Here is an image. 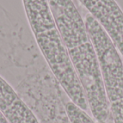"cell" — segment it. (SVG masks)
Listing matches in <instances>:
<instances>
[{"label":"cell","instance_id":"obj_1","mask_svg":"<svg viewBox=\"0 0 123 123\" xmlns=\"http://www.w3.org/2000/svg\"><path fill=\"white\" fill-rule=\"evenodd\" d=\"M73 67L82 86L92 118L114 123L99 59L84 19L72 0H48Z\"/></svg>","mask_w":123,"mask_h":123},{"label":"cell","instance_id":"obj_2","mask_svg":"<svg viewBox=\"0 0 123 123\" xmlns=\"http://www.w3.org/2000/svg\"><path fill=\"white\" fill-rule=\"evenodd\" d=\"M37 48L61 88L76 106L86 111L82 86L55 24L48 0H22Z\"/></svg>","mask_w":123,"mask_h":123},{"label":"cell","instance_id":"obj_3","mask_svg":"<svg viewBox=\"0 0 123 123\" xmlns=\"http://www.w3.org/2000/svg\"><path fill=\"white\" fill-rule=\"evenodd\" d=\"M84 22L94 46L114 123H123V61L100 24L87 14Z\"/></svg>","mask_w":123,"mask_h":123},{"label":"cell","instance_id":"obj_4","mask_svg":"<svg viewBox=\"0 0 123 123\" xmlns=\"http://www.w3.org/2000/svg\"><path fill=\"white\" fill-rule=\"evenodd\" d=\"M38 49L24 39V30L0 4V70L28 68L39 62Z\"/></svg>","mask_w":123,"mask_h":123},{"label":"cell","instance_id":"obj_5","mask_svg":"<svg viewBox=\"0 0 123 123\" xmlns=\"http://www.w3.org/2000/svg\"><path fill=\"white\" fill-rule=\"evenodd\" d=\"M100 24L123 56V12L115 0H79Z\"/></svg>","mask_w":123,"mask_h":123},{"label":"cell","instance_id":"obj_6","mask_svg":"<svg viewBox=\"0 0 123 123\" xmlns=\"http://www.w3.org/2000/svg\"><path fill=\"white\" fill-rule=\"evenodd\" d=\"M0 112L9 123H40L20 95L1 76Z\"/></svg>","mask_w":123,"mask_h":123},{"label":"cell","instance_id":"obj_7","mask_svg":"<svg viewBox=\"0 0 123 123\" xmlns=\"http://www.w3.org/2000/svg\"><path fill=\"white\" fill-rule=\"evenodd\" d=\"M64 104L67 115L71 123H97L86 112L79 108L69 99L68 100L64 99Z\"/></svg>","mask_w":123,"mask_h":123},{"label":"cell","instance_id":"obj_8","mask_svg":"<svg viewBox=\"0 0 123 123\" xmlns=\"http://www.w3.org/2000/svg\"><path fill=\"white\" fill-rule=\"evenodd\" d=\"M0 123H9L1 112H0Z\"/></svg>","mask_w":123,"mask_h":123}]
</instances>
